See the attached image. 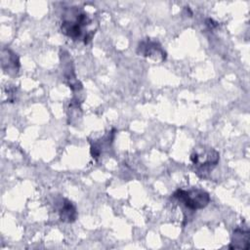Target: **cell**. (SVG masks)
I'll use <instances>...</instances> for the list:
<instances>
[{"mask_svg": "<svg viewBox=\"0 0 250 250\" xmlns=\"http://www.w3.org/2000/svg\"><path fill=\"white\" fill-rule=\"evenodd\" d=\"M190 160L197 173H201L202 176H204L205 173L212 170L218 164L220 154L212 147L200 146L194 148L190 155Z\"/></svg>", "mask_w": 250, "mask_h": 250, "instance_id": "obj_3", "label": "cell"}, {"mask_svg": "<svg viewBox=\"0 0 250 250\" xmlns=\"http://www.w3.org/2000/svg\"><path fill=\"white\" fill-rule=\"evenodd\" d=\"M59 216L61 221L64 223H72L76 220L77 211L75 205L68 199L62 198L59 208Z\"/></svg>", "mask_w": 250, "mask_h": 250, "instance_id": "obj_6", "label": "cell"}, {"mask_svg": "<svg viewBox=\"0 0 250 250\" xmlns=\"http://www.w3.org/2000/svg\"><path fill=\"white\" fill-rule=\"evenodd\" d=\"M229 249H249V230L237 228L233 230Z\"/></svg>", "mask_w": 250, "mask_h": 250, "instance_id": "obj_5", "label": "cell"}, {"mask_svg": "<svg viewBox=\"0 0 250 250\" xmlns=\"http://www.w3.org/2000/svg\"><path fill=\"white\" fill-rule=\"evenodd\" d=\"M173 197L181 202L185 207L192 211L203 209L210 202L209 193L200 188H179L173 193Z\"/></svg>", "mask_w": 250, "mask_h": 250, "instance_id": "obj_2", "label": "cell"}, {"mask_svg": "<svg viewBox=\"0 0 250 250\" xmlns=\"http://www.w3.org/2000/svg\"><path fill=\"white\" fill-rule=\"evenodd\" d=\"M137 53L140 56L153 59L155 61H164L166 59V53L162 49L159 43L152 41L149 38L143 40L139 43Z\"/></svg>", "mask_w": 250, "mask_h": 250, "instance_id": "obj_4", "label": "cell"}, {"mask_svg": "<svg viewBox=\"0 0 250 250\" xmlns=\"http://www.w3.org/2000/svg\"><path fill=\"white\" fill-rule=\"evenodd\" d=\"M92 24L93 20L84 10L79 7H69L62 14L61 30L72 40L88 43L95 34V31L90 29Z\"/></svg>", "mask_w": 250, "mask_h": 250, "instance_id": "obj_1", "label": "cell"}, {"mask_svg": "<svg viewBox=\"0 0 250 250\" xmlns=\"http://www.w3.org/2000/svg\"><path fill=\"white\" fill-rule=\"evenodd\" d=\"M2 65L3 67L7 64V67L5 70L9 73H17L20 68V60L17 54H15L13 51L9 49H4L2 52Z\"/></svg>", "mask_w": 250, "mask_h": 250, "instance_id": "obj_7", "label": "cell"}]
</instances>
